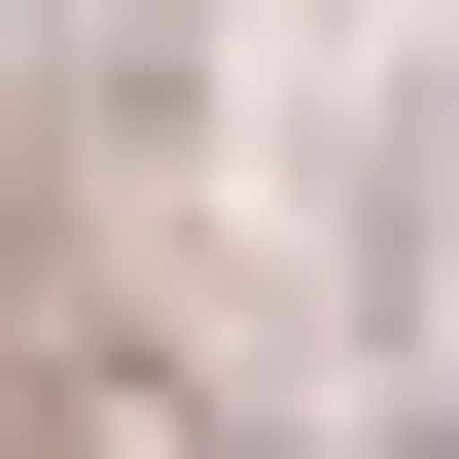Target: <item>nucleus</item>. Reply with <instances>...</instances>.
I'll return each instance as SVG.
<instances>
[{"mask_svg":"<svg viewBox=\"0 0 459 459\" xmlns=\"http://www.w3.org/2000/svg\"><path fill=\"white\" fill-rule=\"evenodd\" d=\"M0 459H142V353H107V283L36 212H0Z\"/></svg>","mask_w":459,"mask_h":459,"instance_id":"nucleus-1","label":"nucleus"}]
</instances>
